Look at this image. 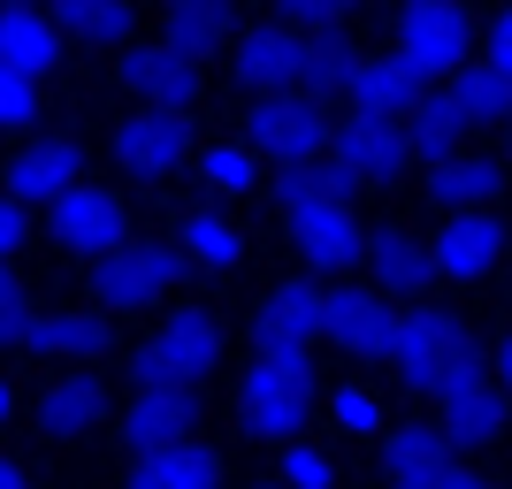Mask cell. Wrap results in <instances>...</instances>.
<instances>
[{
	"mask_svg": "<svg viewBox=\"0 0 512 489\" xmlns=\"http://www.w3.org/2000/svg\"><path fill=\"white\" fill-rule=\"evenodd\" d=\"M390 367H398V383H406L413 398H436L451 375L482 367V352H474V337L459 329V314H444V306H398Z\"/></svg>",
	"mask_w": 512,
	"mask_h": 489,
	"instance_id": "6da1fadb",
	"label": "cell"
},
{
	"mask_svg": "<svg viewBox=\"0 0 512 489\" xmlns=\"http://www.w3.org/2000/svg\"><path fill=\"white\" fill-rule=\"evenodd\" d=\"M314 360L306 352H260L253 367H245V383H237V421H245V436H260V444H291L306 428V413H314Z\"/></svg>",
	"mask_w": 512,
	"mask_h": 489,
	"instance_id": "7a4b0ae2",
	"label": "cell"
},
{
	"mask_svg": "<svg viewBox=\"0 0 512 489\" xmlns=\"http://www.w3.org/2000/svg\"><path fill=\"white\" fill-rule=\"evenodd\" d=\"M214 360H222V329H214V314L176 306V314L130 352V375H138L146 390H199L214 375Z\"/></svg>",
	"mask_w": 512,
	"mask_h": 489,
	"instance_id": "3957f363",
	"label": "cell"
},
{
	"mask_svg": "<svg viewBox=\"0 0 512 489\" xmlns=\"http://www.w3.org/2000/svg\"><path fill=\"white\" fill-rule=\"evenodd\" d=\"M398 62L421 77V85H451L459 69L474 62V16L459 0H406L398 8Z\"/></svg>",
	"mask_w": 512,
	"mask_h": 489,
	"instance_id": "277c9868",
	"label": "cell"
},
{
	"mask_svg": "<svg viewBox=\"0 0 512 489\" xmlns=\"http://www.w3.org/2000/svg\"><path fill=\"white\" fill-rule=\"evenodd\" d=\"M329 130H337L329 123V100H306V92H253V107H245V146L260 161H276V169L321 161Z\"/></svg>",
	"mask_w": 512,
	"mask_h": 489,
	"instance_id": "5b68a950",
	"label": "cell"
},
{
	"mask_svg": "<svg viewBox=\"0 0 512 489\" xmlns=\"http://www.w3.org/2000/svg\"><path fill=\"white\" fill-rule=\"evenodd\" d=\"M184 268H192V260H184V245H146V237H123L115 253L92 260V306H115V314L153 306V298L169 291Z\"/></svg>",
	"mask_w": 512,
	"mask_h": 489,
	"instance_id": "8992f818",
	"label": "cell"
},
{
	"mask_svg": "<svg viewBox=\"0 0 512 489\" xmlns=\"http://www.w3.org/2000/svg\"><path fill=\"white\" fill-rule=\"evenodd\" d=\"M329 161L344 169V184L352 192H375V184H398V176L413 169V146H406V123L398 115H344L337 130H329Z\"/></svg>",
	"mask_w": 512,
	"mask_h": 489,
	"instance_id": "52a82bcc",
	"label": "cell"
},
{
	"mask_svg": "<svg viewBox=\"0 0 512 489\" xmlns=\"http://www.w3.org/2000/svg\"><path fill=\"white\" fill-rule=\"evenodd\" d=\"M436 428H444L451 451H497L512 428V398L497 390L490 367H467V375H451L436 390Z\"/></svg>",
	"mask_w": 512,
	"mask_h": 489,
	"instance_id": "ba28073f",
	"label": "cell"
},
{
	"mask_svg": "<svg viewBox=\"0 0 512 489\" xmlns=\"http://www.w3.org/2000/svg\"><path fill=\"white\" fill-rule=\"evenodd\" d=\"M505 245H512V230L497 222L490 207L444 214V230L428 237V268H436L444 283H482V276H497V268H505Z\"/></svg>",
	"mask_w": 512,
	"mask_h": 489,
	"instance_id": "9c48e42d",
	"label": "cell"
},
{
	"mask_svg": "<svg viewBox=\"0 0 512 489\" xmlns=\"http://www.w3.org/2000/svg\"><path fill=\"white\" fill-rule=\"evenodd\" d=\"M283 230H291L299 260H306V268H321V276H344V268H360V253H367V230H360V214H352V199L291 207V214H283Z\"/></svg>",
	"mask_w": 512,
	"mask_h": 489,
	"instance_id": "30bf717a",
	"label": "cell"
},
{
	"mask_svg": "<svg viewBox=\"0 0 512 489\" xmlns=\"http://www.w3.org/2000/svg\"><path fill=\"white\" fill-rule=\"evenodd\" d=\"M115 77H123V92L138 107H169V115H192V100L207 92L199 62H192V54H176L169 39H161V46H123Z\"/></svg>",
	"mask_w": 512,
	"mask_h": 489,
	"instance_id": "8fae6325",
	"label": "cell"
},
{
	"mask_svg": "<svg viewBox=\"0 0 512 489\" xmlns=\"http://www.w3.org/2000/svg\"><path fill=\"white\" fill-rule=\"evenodd\" d=\"M46 214H54V237H62L69 253H85V260L115 253V245L130 237V207L107 192V184H69Z\"/></svg>",
	"mask_w": 512,
	"mask_h": 489,
	"instance_id": "7c38bea8",
	"label": "cell"
},
{
	"mask_svg": "<svg viewBox=\"0 0 512 489\" xmlns=\"http://www.w3.org/2000/svg\"><path fill=\"white\" fill-rule=\"evenodd\" d=\"M115 161L130 176H176L192 161V123L169 107H138L130 123H115Z\"/></svg>",
	"mask_w": 512,
	"mask_h": 489,
	"instance_id": "4fadbf2b",
	"label": "cell"
},
{
	"mask_svg": "<svg viewBox=\"0 0 512 489\" xmlns=\"http://www.w3.org/2000/svg\"><path fill=\"white\" fill-rule=\"evenodd\" d=\"M390 329H398V306H390L375 283H344V291H329V337L344 360H390Z\"/></svg>",
	"mask_w": 512,
	"mask_h": 489,
	"instance_id": "5bb4252c",
	"label": "cell"
},
{
	"mask_svg": "<svg viewBox=\"0 0 512 489\" xmlns=\"http://www.w3.org/2000/svg\"><path fill=\"white\" fill-rule=\"evenodd\" d=\"M253 329H260V352H314L329 337V291L321 283H276Z\"/></svg>",
	"mask_w": 512,
	"mask_h": 489,
	"instance_id": "9a60e30c",
	"label": "cell"
},
{
	"mask_svg": "<svg viewBox=\"0 0 512 489\" xmlns=\"http://www.w3.org/2000/svg\"><path fill=\"white\" fill-rule=\"evenodd\" d=\"M505 161L497 153H474V146H459V153H444V161H428V184L421 192L436 199L444 214H474V207H497L505 199Z\"/></svg>",
	"mask_w": 512,
	"mask_h": 489,
	"instance_id": "2e32d148",
	"label": "cell"
},
{
	"mask_svg": "<svg viewBox=\"0 0 512 489\" xmlns=\"http://www.w3.org/2000/svg\"><path fill=\"white\" fill-rule=\"evenodd\" d=\"M299 62H306V31L291 23H260L237 39V85L245 92H299Z\"/></svg>",
	"mask_w": 512,
	"mask_h": 489,
	"instance_id": "e0dca14e",
	"label": "cell"
},
{
	"mask_svg": "<svg viewBox=\"0 0 512 489\" xmlns=\"http://www.w3.org/2000/svg\"><path fill=\"white\" fill-rule=\"evenodd\" d=\"M199 428V390H146L123 405V444L130 451H161V444H184Z\"/></svg>",
	"mask_w": 512,
	"mask_h": 489,
	"instance_id": "ac0fdd59",
	"label": "cell"
},
{
	"mask_svg": "<svg viewBox=\"0 0 512 489\" xmlns=\"http://www.w3.org/2000/svg\"><path fill=\"white\" fill-rule=\"evenodd\" d=\"M0 184H8L16 207H54V199L77 184V146H69V138H31V146L8 161Z\"/></svg>",
	"mask_w": 512,
	"mask_h": 489,
	"instance_id": "d6986e66",
	"label": "cell"
},
{
	"mask_svg": "<svg viewBox=\"0 0 512 489\" xmlns=\"http://www.w3.org/2000/svg\"><path fill=\"white\" fill-rule=\"evenodd\" d=\"M406 123V146H413V161H444V153H459L467 146V107H459V92L451 85H421V100L398 115Z\"/></svg>",
	"mask_w": 512,
	"mask_h": 489,
	"instance_id": "ffe728a7",
	"label": "cell"
},
{
	"mask_svg": "<svg viewBox=\"0 0 512 489\" xmlns=\"http://www.w3.org/2000/svg\"><path fill=\"white\" fill-rule=\"evenodd\" d=\"M367 276H375V291L383 298H421L428 283H436V268H428V245L413 230H367Z\"/></svg>",
	"mask_w": 512,
	"mask_h": 489,
	"instance_id": "44dd1931",
	"label": "cell"
},
{
	"mask_svg": "<svg viewBox=\"0 0 512 489\" xmlns=\"http://www.w3.org/2000/svg\"><path fill=\"white\" fill-rule=\"evenodd\" d=\"M444 474H451L444 428H390V444H383V482L390 489H436Z\"/></svg>",
	"mask_w": 512,
	"mask_h": 489,
	"instance_id": "7402d4cb",
	"label": "cell"
},
{
	"mask_svg": "<svg viewBox=\"0 0 512 489\" xmlns=\"http://www.w3.org/2000/svg\"><path fill=\"white\" fill-rule=\"evenodd\" d=\"M130 489H222V459L207 444H161V451H138L130 467Z\"/></svg>",
	"mask_w": 512,
	"mask_h": 489,
	"instance_id": "603a6c76",
	"label": "cell"
},
{
	"mask_svg": "<svg viewBox=\"0 0 512 489\" xmlns=\"http://www.w3.org/2000/svg\"><path fill=\"white\" fill-rule=\"evenodd\" d=\"M344 100L360 107V115H406V107L421 100V77H413L398 54H360V62H352Z\"/></svg>",
	"mask_w": 512,
	"mask_h": 489,
	"instance_id": "cb8c5ba5",
	"label": "cell"
},
{
	"mask_svg": "<svg viewBox=\"0 0 512 489\" xmlns=\"http://www.w3.org/2000/svg\"><path fill=\"white\" fill-rule=\"evenodd\" d=\"M0 62L39 85L46 69L62 62V31H54V16H39V8H0Z\"/></svg>",
	"mask_w": 512,
	"mask_h": 489,
	"instance_id": "d4e9b609",
	"label": "cell"
},
{
	"mask_svg": "<svg viewBox=\"0 0 512 489\" xmlns=\"http://www.w3.org/2000/svg\"><path fill=\"white\" fill-rule=\"evenodd\" d=\"M230 23H237V0H161V39L192 62H207L230 39Z\"/></svg>",
	"mask_w": 512,
	"mask_h": 489,
	"instance_id": "484cf974",
	"label": "cell"
},
{
	"mask_svg": "<svg viewBox=\"0 0 512 489\" xmlns=\"http://www.w3.org/2000/svg\"><path fill=\"white\" fill-rule=\"evenodd\" d=\"M107 413V390L92 383V375H62V383H46L39 398V428L54 436V444H77V436H92Z\"/></svg>",
	"mask_w": 512,
	"mask_h": 489,
	"instance_id": "4316f807",
	"label": "cell"
},
{
	"mask_svg": "<svg viewBox=\"0 0 512 489\" xmlns=\"http://www.w3.org/2000/svg\"><path fill=\"white\" fill-rule=\"evenodd\" d=\"M54 31L77 46H130L138 39V0H54Z\"/></svg>",
	"mask_w": 512,
	"mask_h": 489,
	"instance_id": "83f0119b",
	"label": "cell"
},
{
	"mask_svg": "<svg viewBox=\"0 0 512 489\" xmlns=\"http://www.w3.org/2000/svg\"><path fill=\"white\" fill-rule=\"evenodd\" d=\"M107 344V314L100 306H62V314L31 321V344L23 352H46V360H92Z\"/></svg>",
	"mask_w": 512,
	"mask_h": 489,
	"instance_id": "f1b7e54d",
	"label": "cell"
},
{
	"mask_svg": "<svg viewBox=\"0 0 512 489\" xmlns=\"http://www.w3.org/2000/svg\"><path fill=\"white\" fill-rule=\"evenodd\" d=\"M352 62H360V46L344 39V31H306L299 92H306V100H337V92L352 85Z\"/></svg>",
	"mask_w": 512,
	"mask_h": 489,
	"instance_id": "f546056e",
	"label": "cell"
},
{
	"mask_svg": "<svg viewBox=\"0 0 512 489\" xmlns=\"http://www.w3.org/2000/svg\"><path fill=\"white\" fill-rule=\"evenodd\" d=\"M176 245H184L192 268H214V276H230L237 253H245V237H237L222 214H184V222H176Z\"/></svg>",
	"mask_w": 512,
	"mask_h": 489,
	"instance_id": "4dcf8cb0",
	"label": "cell"
},
{
	"mask_svg": "<svg viewBox=\"0 0 512 489\" xmlns=\"http://www.w3.org/2000/svg\"><path fill=\"white\" fill-rule=\"evenodd\" d=\"M459 107H467V123H512V77H497L490 62H467L451 77Z\"/></svg>",
	"mask_w": 512,
	"mask_h": 489,
	"instance_id": "1f68e13d",
	"label": "cell"
},
{
	"mask_svg": "<svg viewBox=\"0 0 512 489\" xmlns=\"http://www.w3.org/2000/svg\"><path fill=\"white\" fill-rule=\"evenodd\" d=\"M199 176H207L222 199H245V192H260V153L245 146V138H222V146L199 153Z\"/></svg>",
	"mask_w": 512,
	"mask_h": 489,
	"instance_id": "d6a6232c",
	"label": "cell"
},
{
	"mask_svg": "<svg viewBox=\"0 0 512 489\" xmlns=\"http://www.w3.org/2000/svg\"><path fill=\"white\" fill-rule=\"evenodd\" d=\"M31 321H39V306H31V291L16 283V268L0 260V352L31 344Z\"/></svg>",
	"mask_w": 512,
	"mask_h": 489,
	"instance_id": "836d02e7",
	"label": "cell"
},
{
	"mask_svg": "<svg viewBox=\"0 0 512 489\" xmlns=\"http://www.w3.org/2000/svg\"><path fill=\"white\" fill-rule=\"evenodd\" d=\"M329 421H337L344 436H383V398L367 383H344L337 398H329Z\"/></svg>",
	"mask_w": 512,
	"mask_h": 489,
	"instance_id": "e575fe53",
	"label": "cell"
},
{
	"mask_svg": "<svg viewBox=\"0 0 512 489\" xmlns=\"http://www.w3.org/2000/svg\"><path fill=\"white\" fill-rule=\"evenodd\" d=\"M352 16H360V0H276V23L291 31H344Z\"/></svg>",
	"mask_w": 512,
	"mask_h": 489,
	"instance_id": "d590c367",
	"label": "cell"
},
{
	"mask_svg": "<svg viewBox=\"0 0 512 489\" xmlns=\"http://www.w3.org/2000/svg\"><path fill=\"white\" fill-rule=\"evenodd\" d=\"M337 482V467H329V451H314V444H283V489H329Z\"/></svg>",
	"mask_w": 512,
	"mask_h": 489,
	"instance_id": "8d00e7d4",
	"label": "cell"
},
{
	"mask_svg": "<svg viewBox=\"0 0 512 489\" xmlns=\"http://www.w3.org/2000/svg\"><path fill=\"white\" fill-rule=\"evenodd\" d=\"M31 115H39V85H31V77H16V69L0 62V138H16Z\"/></svg>",
	"mask_w": 512,
	"mask_h": 489,
	"instance_id": "74e56055",
	"label": "cell"
},
{
	"mask_svg": "<svg viewBox=\"0 0 512 489\" xmlns=\"http://www.w3.org/2000/svg\"><path fill=\"white\" fill-rule=\"evenodd\" d=\"M482 62H490L497 77H512V16H497V23H490V54H482Z\"/></svg>",
	"mask_w": 512,
	"mask_h": 489,
	"instance_id": "f35d334b",
	"label": "cell"
},
{
	"mask_svg": "<svg viewBox=\"0 0 512 489\" xmlns=\"http://www.w3.org/2000/svg\"><path fill=\"white\" fill-rule=\"evenodd\" d=\"M16 245H23V207L0 192V260H16Z\"/></svg>",
	"mask_w": 512,
	"mask_h": 489,
	"instance_id": "ab89813d",
	"label": "cell"
},
{
	"mask_svg": "<svg viewBox=\"0 0 512 489\" xmlns=\"http://www.w3.org/2000/svg\"><path fill=\"white\" fill-rule=\"evenodd\" d=\"M490 375H497V390L512 398V329H505V344H497V360H490Z\"/></svg>",
	"mask_w": 512,
	"mask_h": 489,
	"instance_id": "60d3db41",
	"label": "cell"
},
{
	"mask_svg": "<svg viewBox=\"0 0 512 489\" xmlns=\"http://www.w3.org/2000/svg\"><path fill=\"white\" fill-rule=\"evenodd\" d=\"M436 489H497V482H482V474H467V467H451V474H444Z\"/></svg>",
	"mask_w": 512,
	"mask_h": 489,
	"instance_id": "b9f144b4",
	"label": "cell"
},
{
	"mask_svg": "<svg viewBox=\"0 0 512 489\" xmlns=\"http://www.w3.org/2000/svg\"><path fill=\"white\" fill-rule=\"evenodd\" d=\"M0 489H31V474H23L16 459H0Z\"/></svg>",
	"mask_w": 512,
	"mask_h": 489,
	"instance_id": "7bdbcfd3",
	"label": "cell"
},
{
	"mask_svg": "<svg viewBox=\"0 0 512 489\" xmlns=\"http://www.w3.org/2000/svg\"><path fill=\"white\" fill-rule=\"evenodd\" d=\"M8 413H16V390H8V383H0V428H8Z\"/></svg>",
	"mask_w": 512,
	"mask_h": 489,
	"instance_id": "ee69618b",
	"label": "cell"
},
{
	"mask_svg": "<svg viewBox=\"0 0 512 489\" xmlns=\"http://www.w3.org/2000/svg\"><path fill=\"white\" fill-rule=\"evenodd\" d=\"M505 169H512V123H505Z\"/></svg>",
	"mask_w": 512,
	"mask_h": 489,
	"instance_id": "f6af8a7d",
	"label": "cell"
},
{
	"mask_svg": "<svg viewBox=\"0 0 512 489\" xmlns=\"http://www.w3.org/2000/svg\"><path fill=\"white\" fill-rule=\"evenodd\" d=\"M0 8H39V0H0Z\"/></svg>",
	"mask_w": 512,
	"mask_h": 489,
	"instance_id": "bcb514c9",
	"label": "cell"
},
{
	"mask_svg": "<svg viewBox=\"0 0 512 489\" xmlns=\"http://www.w3.org/2000/svg\"><path fill=\"white\" fill-rule=\"evenodd\" d=\"M253 489H283V482H253Z\"/></svg>",
	"mask_w": 512,
	"mask_h": 489,
	"instance_id": "7dc6e473",
	"label": "cell"
}]
</instances>
